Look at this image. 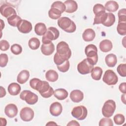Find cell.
<instances>
[{
	"mask_svg": "<svg viewBox=\"0 0 126 126\" xmlns=\"http://www.w3.org/2000/svg\"><path fill=\"white\" fill-rule=\"evenodd\" d=\"M55 125H57V124L56 123H55L54 122H49L48 123L46 124V126H55Z\"/></svg>",
	"mask_w": 126,
	"mask_h": 126,
	"instance_id": "cell-49",
	"label": "cell"
},
{
	"mask_svg": "<svg viewBox=\"0 0 126 126\" xmlns=\"http://www.w3.org/2000/svg\"><path fill=\"white\" fill-rule=\"evenodd\" d=\"M119 74L122 77L126 76V64L125 63L120 64L117 68Z\"/></svg>",
	"mask_w": 126,
	"mask_h": 126,
	"instance_id": "cell-39",
	"label": "cell"
},
{
	"mask_svg": "<svg viewBox=\"0 0 126 126\" xmlns=\"http://www.w3.org/2000/svg\"><path fill=\"white\" fill-rule=\"evenodd\" d=\"M117 31L119 34L125 35L126 34V22H118L117 27Z\"/></svg>",
	"mask_w": 126,
	"mask_h": 126,
	"instance_id": "cell-34",
	"label": "cell"
},
{
	"mask_svg": "<svg viewBox=\"0 0 126 126\" xmlns=\"http://www.w3.org/2000/svg\"><path fill=\"white\" fill-rule=\"evenodd\" d=\"M93 12L95 16H96L101 13L105 12V9L102 4L97 3L93 7Z\"/></svg>",
	"mask_w": 126,
	"mask_h": 126,
	"instance_id": "cell-33",
	"label": "cell"
},
{
	"mask_svg": "<svg viewBox=\"0 0 126 126\" xmlns=\"http://www.w3.org/2000/svg\"><path fill=\"white\" fill-rule=\"evenodd\" d=\"M95 36V33L92 29H87L83 33V39L87 42L93 41Z\"/></svg>",
	"mask_w": 126,
	"mask_h": 126,
	"instance_id": "cell-20",
	"label": "cell"
},
{
	"mask_svg": "<svg viewBox=\"0 0 126 126\" xmlns=\"http://www.w3.org/2000/svg\"><path fill=\"white\" fill-rule=\"evenodd\" d=\"M51 8H55L59 9L61 11L62 13L65 10V6L64 3L61 1H56L54 2L51 5Z\"/></svg>",
	"mask_w": 126,
	"mask_h": 126,
	"instance_id": "cell-35",
	"label": "cell"
},
{
	"mask_svg": "<svg viewBox=\"0 0 126 126\" xmlns=\"http://www.w3.org/2000/svg\"><path fill=\"white\" fill-rule=\"evenodd\" d=\"M22 19L18 15H14L7 19V22L9 25L12 27H17L18 24Z\"/></svg>",
	"mask_w": 126,
	"mask_h": 126,
	"instance_id": "cell-29",
	"label": "cell"
},
{
	"mask_svg": "<svg viewBox=\"0 0 126 126\" xmlns=\"http://www.w3.org/2000/svg\"><path fill=\"white\" fill-rule=\"evenodd\" d=\"M71 100L75 103L81 101L84 98L83 93L79 90H74L71 92L70 94Z\"/></svg>",
	"mask_w": 126,
	"mask_h": 126,
	"instance_id": "cell-16",
	"label": "cell"
},
{
	"mask_svg": "<svg viewBox=\"0 0 126 126\" xmlns=\"http://www.w3.org/2000/svg\"><path fill=\"white\" fill-rule=\"evenodd\" d=\"M67 126H79L80 124L76 121L75 120H72L71 121H70L67 124Z\"/></svg>",
	"mask_w": 126,
	"mask_h": 126,
	"instance_id": "cell-45",
	"label": "cell"
},
{
	"mask_svg": "<svg viewBox=\"0 0 126 126\" xmlns=\"http://www.w3.org/2000/svg\"><path fill=\"white\" fill-rule=\"evenodd\" d=\"M87 108L83 105L77 106L73 108L71 111L72 116L78 120H84L87 116Z\"/></svg>",
	"mask_w": 126,
	"mask_h": 126,
	"instance_id": "cell-9",
	"label": "cell"
},
{
	"mask_svg": "<svg viewBox=\"0 0 126 126\" xmlns=\"http://www.w3.org/2000/svg\"><path fill=\"white\" fill-rule=\"evenodd\" d=\"M98 125L99 126H113V123L110 118H102L99 121Z\"/></svg>",
	"mask_w": 126,
	"mask_h": 126,
	"instance_id": "cell-41",
	"label": "cell"
},
{
	"mask_svg": "<svg viewBox=\"0 0 126 126\" xmlns=\"http://www.w3.org/2000/svg\"><path fill=\"white\" fill-rule=\"evenodd\" d=\"M60 35L59 30L53 27L48 28L45 34L43 35L42 42L43 44H48L52 42V41L57 39Z\"/></svg>",
	"mask_w": 126,
	"mask_h": 126,
	"instance_id": "cell-5",
	"label": "cell"
},
{
	"mask_svg": "<svg viewBox=\"0 0 126 126\" xmlns=\"http://www.w3.org/2000/svg\"><path fill=\"white\" fill-rule=\"evenodd\" d=\"M9 94L11 95H18L21 90V86L17 83H12L10 84L7 88Z\"/></svg>",
	"mask_w": 126,
	"mask_h": 126,
	"instance_id": "cell-21",
	"label": "cell"
},
{
	"mask_svg": "<svg viewBox=\"0 0 126 126\" xmlns=\"http://www.w3.org/2000/svg\"><path fill=\"white\" fill-rule=\"evenodd\" d=\"M20 118L24 122H30L34 117L33 110L28 107L23 108L20 112Z\"/></svg>",
	"mask_w": 126,
	"mask_h": 126,
	"instance_id": "cell-11",
	"label": "cell"
},
{
	"mask_svg": "<svg viewBox=\"0 0 126 126\" xmlns=\"http://www.w3.org/2000/svg\"><path fill=\"white\" fill-rule=\"evenodd\" d=\"M10 47L9 42L5 40H1L0 41V49L1 51H6Z\"/></svg>",
	"mask_w": 126,
	"mask_h": 126,
	"instance_id": "cell-43",
	"label": "cell"
},
{
	"mask_svg": "<svg viewBox=\"0 0 126 126\" xmlns=\"http://www.w3.org/2000/svg\"><path fill=\"white\" fill-rule=\"evenodd\" d=\"M20 98L30 105L35 104L38 99V96L30 90H24L20 94Z\"/></svg>",
	"mask_w": 126,
	"mask_h": 126,
	"instance_id": "cell-7",
	"label": "cell"
},
{
	"mask_svg": "<svg viewBox=\"0 0 126 126\" xmlns=\"http://www.w3.org/2000/svg\"><path fill=\"white\" fill-rule=\"evenodd\" d=\"M0 121H1V126H3V123H4L5 124V125H6V123H7V122H6V120L4 118H0Z\"/></svg>",
	"mask_w": 126,
	"mask_h": 126,
	"instance_id": "cell-48",
	"label": "cell"
},
{
	"mask_svg": "<svg viewBox=\"0 0 126 126\" xmlns=\"http://www.w3.org/2000/svg\"><path fill=\"white\" fill-rule=\"evenodd\" d=\"M8 58L6 54L2 53L0 55V66L1 67H5L8 63Z\"/></svg>",
	"mask_w": 126,
	"mask_h": 126,
	"instance_id": "cell-42",
	"label": "cell"
},
{
	"mask_svg": "<svg viewBox=\"0 0 126 126\" xmlns=\"http://www.w3.org/2000/svg\"><path fill=\"white\" fill-rule=\"evenodd\" d=\"M64 4L65 6V11L68 13L74 12L78 8V4L75 0H67L64 2Z\"/></svg>",
	"mask_w": 126,
	"mask_h": 126,
	"instance_id": "cell-17",
	"label": "cell"
},
{
	"mask_svg": "<svg viewBox=\"0 0 126 126\" xmlns=\"http://www.w3.org/2000/svg\"><path fill=\"white\" fill-rule=\"evenodd\" d=\"M53 94L56 98L59 100H62L65 99L68 96V93L66 90L63 88H60L55 90Z\"/></svg>",
	"mask_w": 126,
	"mask_h": 126,
	"instance_id": "cell-24",
	"label": "cell"
},
{
	"mask_svg": "<svg viewBox=\"0 0 126 126\" xmlns=\"http://www.w3.org/2000/svg\"><path fill=\"white\" fill-rule=\"evenodd\" d=\"M102 69L99 66H96L93 68L91 71L92 78L95 80H99L102 74Z\"/></svg>",
	"mask_w": 126,
	"mask_h": 126,
	"instance_id": "cell-28",
	"label": "cell"
},
{
	"mask_svg": "<svg viewBox=\"0 0 126 126\" xmlns=\"http://www.w3.org/2000/svg\"><path fill=\"white\" fill-rule=\"evenodd\" d=\"M100 50L104 53L110 51L113 47L112 42L108 39H104L99 43Z\"/></svg>",
	"mask_w": 126,
	"mask_h": 126,
	"instance_id": "cell-19",
	"label": "cell"
},
{
	"mask_svg": "<svg viewBox=\"0 0 126 126\" xmlns=\"http://www.w3.org/2000/svg\"><path fill=\"white\" fill-rule=\"evenodd\" d=\"M40 50L44 55L49 56L54 52L55 46L52 42L48 44H42L41 46Z\"/></svg>",
	"mask_w": 126,
	"mask_h": 126,
	"instance_id": "cell-18",
	"label": "cell"
},
{
	"mask_svg": "<svg viewBox=\"0 0 126 126\" xmlns=\"http://www.w3.org/2000/svg\"><path fill=\"white\" fill-rule=\"evenodd\" d=\"M17 27L18 31L23 33H29L32 30L31 23L26 20L22 19L18 24Z\"/></svg>",
	"mask_w": 126,
	"mask_h": 126,
	"instance_id": "cell-13",
	"label": "cell"
},
{
	"mask_svg": "<svg viewBox=\"0 0 126 126\" xmlns=\"http://www.w3.org/2000/svg\"><path fill=\"white\" fill-rule=\"evenodd\" d=\"M0 12L3 17L7 19L12 15L17 14L15 9L8 4H3L0 6Z\"/></svg>",
	"mask_w": 126,
	"mask_h": 126,
	"instance_id": "cell-12",
	"label": "cell"
},
{
	"mask_svg": "<svg viewBox=\"0 0 126 126\" xmlns=\"http://www.w3.org/2000/svg\"><path fill=\"white\" fill-rule=\"evenodd\" d=\"M104 8L105 10L111 12L116 11L119 8V4L116 1L114 0H109L106 2L105 4Z\"/></svg>",
	"mask_w": 126,
	"mask_h": 126,
	"instance_id": "cell-26",
	"label": "cell"
},
{
	"mask_svg": "<svg viewBox=\"0 0 126 126\" xmlns=\"http://www.w3.org/2000/svg\"><path fill=\"white\" fill-rule=\"evenodd\" d=\"M58 26L66 32L72 33L76 30V26L74 22L66 17L60 18L58 20Z\"/></svg>",
	"mask_w": 126,
	"mask_h": 126,
	"instance_id": "cell-3",
	"label": "cell"
},
{
	"mask_svg": "<svg viewBox=\"0 0 126 126\" xmlns=\"http://www.w3.org/2000/svg\"><path fill=\"white\" fill-rule=\"evenodd\" d=\"M114 123L117 125H121L124 123L125 118L124 116L122 114H117L113 118Z\"/></svg>",
	"mask_w": 126,
	"mask_h": 126,
	"instance_id": "cell-36",
	"label": "cell"
},
{
	"mask_svg": "<svg viewBox=\"0 0 126 126\" xmlns=\"http://www.w3.org/2000/svg\"><path fill=\"white\" fill-rule=\"evenodd\" d=\"M85 53L89 62L93 65H95L98 61L97 48L94 44L88 45L85 49Z\"/></svg>",
	"mask_w": 126,
	"mask_h": 126,
	"instance_id": "cell-4",
	"label": "cell"
},
{
	"mask_svg": "<svg viewBox=\"0 0 126 126\" xmlns=\"http://www.w3.org/2000/svg\"><path fill=\"white\" fill-rule=\"evenodd\" d=\"M56 50L57 52L54 56V62L57 65L62 64L71 57V50L65 41L60 42L57 45Z\"/></svg>",
	"mask_w": 126,
	"mask_h": 126,
	"instance_id": "cell-1",
	"label": "cell"
},
{
	"mask_svg": "<svg viewBox=\"0 0 126 126\" xmlns=\"http://www.w3.org/2000/svg\"><path fill=\"white\" fill-rule=\"evenodd\" d=\"M29 77V71L27 70H23L18 74L17 77V81L19 83L23 84L28 80Z\"/></svg>",
	"mask_w": 126,
	"mask_h": 126,
	"instance_id": "cell-22",
	"label": "cell"
},
{
	"mask_svg": "<svg viewBox=\"0 0 126 126\" xmlns=\"http://www.w3.org/2000/svg\"><path fill=\"white\" fill-rule=\"evenodd\" d=\"M30 85L32 88L39 92L44 98H49L54 94L53 89L46 81L34 78L30 80Z\"/></svg>",
	"mask_w": 126,
	"mask_h": 126,
	"instance_id": "cell-2",
	"label": "cell"
},
{
	"mask_svg": "<svg viewBox=\"0 0 126 126\" xmlns=\"http://www.w3.org/2000/svg\"><path fill=\"white\" fill-rule=\"evenodd\" d=\"M115 20L116 18L115 15L112 13L108 12L107 13V17L103 25L107 27H109L114 24Z\"/></svg>",
	"mask_w": 126,
	"mask_h": 126,
	"instance_id": "cell-32",
	"label": "cell"
},
{
	"mask_svg": "<svg viewBox=\"0 0 126 126\" xmlns=\"http://www.w3.org/2000/svg\"><path fill=\"white\" fill-rule=\"evenodd\" d=\"M5 114L10 118L15 117L18 113V108L17 106L13 103L7 105L4 108Z\"/></svg>",
	"mask_w": 126,
	"mask_h": 126,
	"instance_id": "cell-14",
	"label": "cell"
},
{
	"mask_svg": "<svg viewBox=\"0 0 126 126\" xmlns=\"http://www.w3.org/2000/svg\"><path fill=\"white\" fill-rule=\"evenodd\" d=\"M61 11L55 8H51L48 11L49 17L54 20L59 19L61 16Z\"/></svg>",
	"mask_w": 126,
	"mask_h": 126,
	"instance_id": "cell-30",
	"label": "cell"
},
{
	"mask_svg": "<svg viewBox=\"0 0 126 126\" xmlns=\"http://www.w3.org/2000/svg\"><path fill=\"white\" fill-rule=\"evenodd\" d=\"M50 114L53 116H58L62 112L63 107L62 104L58 102H54L52 103L49 108Z\"/></svg>",
	"mask_w": 126,
	"mask_h": 126,
	"instance_id": "cell-15",
	"label": "cell"
},
{
	"mask_svg": "<svg viewBox=\"0 0 126 126\" xmlns=\"http://www.w3.org/2000/svg\"><path fill=\"white\" fill-rule=\"evenodd\" d=\"M6 94L5 89L3 88L2 86H0V97H2L4 96Z\"/></svg>",
	"mask_w": 126,
	"mask_h": 126,
	"instance_id": "cell-46",
	"label": "cell"
},
{
	"mask_svg": "<svg viewBox=\"0 0 126 126\" xmlns=\"http://www.w3.org/2000/svg\"><path fill=\"white\" fill-rule=\"evenodd\" d=\"M40 43L39 40L36 37L31 38L29 42L28 45L30 49L32 50H36L39 47Z\"/></svg>",
	"mask_w": 126,
	"mask_h": 126,
	"instance_id": "cell-31",
	"label": "cell"
},
{
	"mask_svg": "<svg viewBox=\"0 0 126 126\" xmlns=\"http://www.w3.org/2000/svg\"><path fill=\"white\" fill-rule=\"evenodd\" d=\"M118 16L119 17L118 22H126V8H123L120 9L118 13Z\"/></svg>",
	"mask_w": 126,
	"mask_h": 126,
	"instance_id": "cell-40",
	"label": "cell"
},
{
	"mask_svg": "<svg viewBox=\"0 0 126 126\" xmlns=\"http://www.w3.org/2000/svg\"><path fill=\"white\" fill-rule=\"evenodd\" d=\"M126 82H123L120 84V85H119V89L121 93L123 94H126Z\"/></svg>",
	"mask_w": 126,
	"mask_h": 126,
	"instance_id": "cell-44",
	"label": "cell"
},
{
	"mask_svg": "<svg viewBox=\"0 0 126 126\" xmlns=\"http://www.w3.org/2000/svg\"><path fill=\"white\" fill-rule=\"evenodd\" d=\"M105 62L108 67H114L117 63V57L114 54H108L105 58Z\"/></svg>",
	"mask_w": 126,
	"mask_h": 126,
	"instance_id": "cell-23",
	"label": "cell"
},
{
	"mask_svg": "<svg viewBox=\"0 0 126 126\" xmlns=\"http://www.w3.org/2000/svg\"><path fill=\"white\" fill-rule=\"evenodd\" d=\"M10 50L13 54L18 55L22 53V47L20 45L18 44H14L11 46Z\"/></svg>",
	"mask_w": 126,
	"mask_h": 126,
	"instance_id": "cell-37",
	"label": "cell"
},
{
	"mask_svg": "<svg viewBox=\"0 0 126 126\" xmlns=\"http://www.w3.org/2000/svg\"><path fill=\"white\" fill-rule=\"evenodd\" d=\"M47 30L46 25L43 23H38L35 25L34 32L38 35H44L46 32Z\"/></svg>",
	"mask_w": 126,
	"mask_h": 126,
	"instance_id": "cell-25",
	"label": "cell"
},
{
	"mask_svg": "<svg viewBox=\"0 0 126 126\" xmlns=\"http://www.w3.org/2000/svg\"><path fill=\"white\" fill-rule=\"evenodd\" d=\"M126 94H124L121 96V100L124 103L126 104Z\"/></svg>",
	"mask_w": 126,
	"mask_h": 126,
	"instance_id": "cell-47",
	"label": "cell"
},
{
	"mask_svg": "<svg viewBox=\"0 0 126 126\" xmlns=\"http://www.w3.org/2000/svg\"><path fill=\"white\" fill-rule=\"evenodd\" d=\"M102 80L108 85H114L117 83L118 78L116 74L112 70L108 69L105 72Z\"/></svg>",
	"mask_w": 126,
	"mask_h": 126,
	"instance_id": "cell-8",
	"label": "cell"
},
{
	"mask_svg": "<svg viewBox=\"0 0 126 126\" xmlns=\"http://www.w3.org/2000/svg\"><path fill=\"white\" fill-rule=\"evenodd\" d=\"M57 68L59 71L62 72H65L67 71L69 68L70 63L68 60L66 61L64 63H62L61 65H57Z\"/></svg>",
	"mask_w": 126,
	"mask_h": 126,
	"instance_id": "cell-38",
	"label": "cell"
},
{
	"mask_svg": "<svg viewBox=\"0 0 126 126\" xmlns=\"http://www.w3.org/2000/svg\"><path fill=\"white\" fill-rule=\"evenodd\" d=\"M93 68L94 65L91 64L87 59H84L77 65L78 71L83 75L90 73Z\"/></svg>",
	"mask_w": 126,
	"mask_h": 126,
	"instance_id": "cell-10",
	"label": "cell"
},
{
	"mask_svg": "<svg viewBox=\"0 0 126 126\" xmlns=\"http://www.w3.org/2000/svg\"><path fill=\"white\" fill-rule=\"evenodd\" d=\"M45 78L47 81L51 82H54L58 79L59 75L55 70L50 69L46 72Z\"/></svg>",
	"mask_w": 126,
	"mask_h": 126,
	"instance_id": "cell-27",
	"label": "cell"
},
{
	"mask_svg": "<svg viewBox=\"0 0 126 126\" xmlns=\"http://www.w3.org/2000/svg\"><path fill=\"white\" fill-rule=\"evenodd\" d=\"M116 103L112 99L106 101L102 108V114L106 118L111 117L114 114L116 109Z\"/></svg>",
	"mask_w": 126,
	"mask_h": 126,
	"instance_id": "cell-6",
	"label": "cell"
}]
</instances>
